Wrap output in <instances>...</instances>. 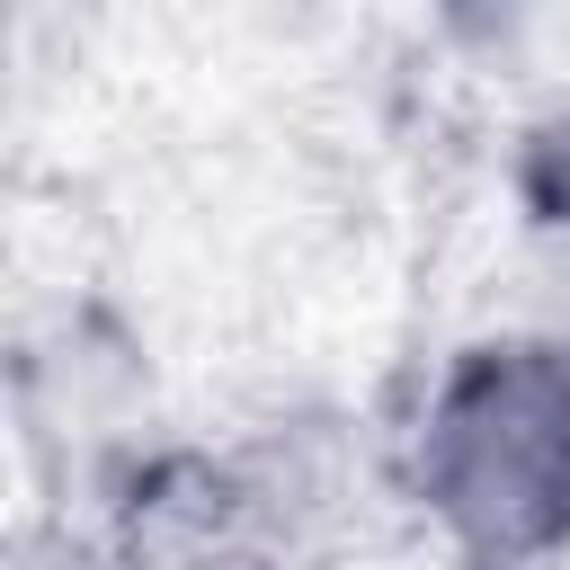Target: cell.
Here are the masks:
<instances>
[{"label": "cell", "mask_w": 570, "mask_h": 570, "mask_svg": "<svg viewBox=\"0 0 570 570\" xmlns=\"http://www.w3.org/2000/svg\"><path fill=\"white\" fill-rule=\"evenodd\" d=\"M436 499L481 552H525L570 525V383L534 356H490L436 419Z\"/></svg>", "instance_id": "1"}]
</instances>
